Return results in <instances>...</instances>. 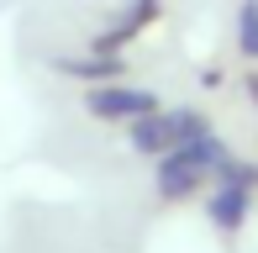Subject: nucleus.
<instances>
[{
    "label": "nucleus",
    "instance_id": "f257e3e1",
    "mask_svg": "<svg viewBox=\"0 0 258 253\" xmlns=\"http://www.w3.org/2000/svg\"><path fill=\"white\" fill-rule=\"evenodd\" d=\"M126 126H132V148H137V153L163 158V153H174L179 143H190L206 121L195 116V111H148V116H137Z\"/></svg>",
    "mask_w": 258,
    "mask_h": 253
},
{
    "label": "nucleus",
    "instance_id": "f03ea898",
    "mask_svg": "<svg viewBox=\"0 0 258 253\" xmlns=\"http://www.w3.org/2000/svg\"><path fill=\"white\" fill-rule=\"evenodd\" d=\"M85 106H90V116H100V121H137V116H148V111H158V95L143 90V85H100V90L85 95Z\"/></svg>",
    "mask_w": 258,
    "mask_h": 253
},
{
    "label": "nucleus",
    "instance_id": "7ed1b4c3",
    "mask_svg": "<svg viewBox=\"0 0 258 253\" xmlns=\"http://www.w3.org/2000/svg\"><path fill=\"white\" fill-rule=\"evenodd\" d=\"M201 179H206V169L195 164L184 148H174V153L158 158V195H163V201H184V195H195Z\"/></svg>",
    "mask_w": 258,
    "mask_h": 253
},
{
    "label": "nucleus",
    "instance_id": "20e7f679",
    "mask_svg": "<svg viewBox=\"0 0 258 253\" xmlns=\"http://www.w3.org/2000/svg\"><path fill=\"white\" fill-rule=\"evenodd\" d=\"M248 206H253V190L237 185V179H216V195H211V222L221 232H237L248 222Z\"/></svg>",
    "mask_w": 258,
    "mask_h": 253
},
{
    "label": "nucleus",
    "instance_id": "39448f33",
    "mask_svg": "<svg viewBox=\"0 0 258 253\" xmlns=\"http://www.w3.org/2000/svg\"><path fill=\"white\" fill-rule=\"evenodd\" d=\"M121 11H126V16L116 21L111 32H105V48H116V42H126V37H132V32H137V27H148V21L158 16V0H126Z\"/></svg>",
    "mask_w": 258,
    "mask_h": 253
},
{
    "label": "nucleus",
    "instance_id": "423d86ee",
    "mask_svg": "<svg viewBox=\"0 0 258 253\" xmlns=\"http://www.w3.org/2000/svg\"><path fill=\"white\" fill-rule=\"evenodd\" d=\"M58 69L74 79H116L121 74V58H58Z\"/></svg>",
    "mask_w": 258,
    "mask_h": 253
},
{
    "label": "nucleus",
    "instance_id": "0eeeda50",
    "mask_svg": "<svg viewBox=\"0 0 258 253\" xmlns=\"http://www.w3.org/2000/svg\"><path fill=\"white\" fill-rule=\"evenodd\" d=\"M237 48L242 58H258V0H242L237 11Z\"/></svg>",
    "mask_w": 258,
    "mask_h": 253
}]
</instances>
